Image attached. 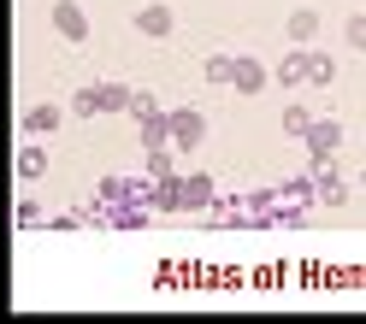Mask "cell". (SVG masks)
<instances>
[{
    "mask_svg": "<svg viewBox=\"0 0 366 324\" xmlns=\"http://www.w3.org/2000/svg\"><path fill=\"white\" fill-rule=\"evenodd\" d=\"M302 148H307V166H331V159L342 153V124L337 118H313V130L302 136Z\"/></svg>",
    "mask_w": 366,
    "mask_h": 324,
    "instance_id": "cell-1",
    "label": "cell"
},
{
    "mask_svg": "<svg viewBox=\"0 0 366 324\" xmlns=\"http://www.w3.org/2000/svg\"><path fill=\"white\" fill-rule=\"evenodd\" d=\"M48 24L59 30V41H65V48H83V41H89V12L77 6V0H54Z\"/></svg>",
    "mask_w": 366,
    "mask_h": 324,
    "instance_id": "cell-2",
    "label": "cell"
},
{
    "mask_svg": "<svg viewBox=\"0 0 366 324\" xmlns=\"http://www.w3.org/2000/svg\"><path fill=\"white\" fill-rule=\"evenodd\" d=\"M307 77H313V48H290L278 65H272V83L284 88V95H295V88H307Z\"/></svg>",
    "mask_w": 366,
    "mask_h": 324,
    "instance_id": "cell-3",
    "label": "cell"
},
{
    "mask_svg": "<svg viewBox=\"0 0 366 324\" xmlns=\"http://www.w3.org/2000/svg\"><path fill=\"white\" fill-rule=\"evenodd\" d=\"M136 36H148V41H166L172 30H177V12L166 6V0H148V6H136Z\"/></svg>",
    "mask_w": 366,
    "mask_h": 324,
    "instance_id": "cell-4",
    "label": "cell"
},
{
    "mask_svg": "<svg viewBox=\"0 0 366 324\" xmlns=\"http://www.w3.org/2000/svg\"><path fill=\"white\" fill-rule=\"evenodd\" d=\"M201 142H207V118H201L195 106H177L172 112V148L177 153H195Z\"/></svg>",
    "mask_w": 366,
    "mask_h": 324,
    "instance_id": "cell-5",
    "label": "cell"
},
{
    "mask_svg": "<svg viewBox=\"0 0 366 324\" xmlns=\"http://www.w3.org/2000/svg\"><path fill=\"white\" fill-rule=\"evenodd\" d=\"M231 88H237V95H248V101L266 95V88H272V65H260L254 54H237V77H231Z\"/></svg>",
    "mask_w": 366,
    "mask_h": 324,
    "instance_id": "cell-6",
    "label": "cell"
},
{
    "mask_svg": "<svg viewBox=\"0 0 366 324\" xmlns=\"http://www.w3.org/2000/svg\"><path fill=\"white\" fill-rule=\"evenodd\" d=\"M65 118H71V106H59V101H36V106H24V136H54Z\"/></svg>",
    "mask_w": 366,
    "mask_h": 324,
    "instance_id": "cell-7",
    "label": "cell"
},
{
    "mask_svg": "<svg viewBox=\"0 0 366 324\" xmlns=\"http://www.w3.org/2000/svg\"><path fill=\"white\" fill-rule=\"evenodd\" d=\"M154 213H189V195H183V171H166V177H154Z\"/></svg>",
    "mask_w": 366,
    "mask_h": 324,
    "instance_id": "cell-8",
    "label": "cell"
},
{
    "mask_svg": "<svg viewBox=\"0 0 366 324\" xmlns=\"http://www.w3.org/2000/svg\"><path fill=\"white\" fill-rule=\"evenodd\" d=\"M183 195H189V213H213L219 206V183L207 171H183Z\"/></svg>",
    "mask_w": 366,
    "mask_h": 324,
    "instance_id": "cell-9",
    "label": "cell"
},
{
    "mask_svg": "<svg viewBox=\"0 0 366 324\" xmlns=\"http://www.w3.org/2000/svg\"><path fill=\"white\" fill-rule=\"evenodd\" d=\"M54 166H48V148H41V136H24V148H18V177L24 183H41Z\"/></svg>",
    "mask_w": 366,
    "mask_h": 324,
    "instance_id": "cell-10",
    "label": "cell"
},
{
    "mask_svg": "<svg viewBox=\"0 0 366 324\" xmlns=\"http://www.w3.org/2000/svg\"><path fill=\"white\" fill-rule=\"evenodd\" d=\"M284 36H290V48H313V36H319V6H295L284 18Z\"/></svg>",
    "mask_w": 366,
    "mask_h": 324,
    "instance_id": "cell-11",
    "label": "cell"
},
{
    "mask_svg": "<svg viewBox=\"0 0 366 324\" xmlns=\"http://www.w3.org/2000/svg\"><path fill=\"white\" fill-rule=\"evenodd\" d=\"M307 171L319 177V206H342V201H349V183H342L337 159H331V166H307Z\"/></svg>",
    "mask_w": 366,
    "mask_h": 324,
    "instance_id": "cell-12",
    "label": "cell"
},
{
    "mask_svg": "<svg viewBox=\"0 0 366 324\" xmlns=\"http://www.w3.org/2000/svg\"><path fill=\"white\" fill-rule=\"evenodd\" d=\"M278 130L290 136V142H302V136L313 130V106H302V101H290V106L278 112Z\"/></svg>",
    "mask_w": 366,
    "mask_h": 324,
    "instance_id": "cell-13",
    "label": "cell"
},
{
    "mask_svg": "<svg viewBox=\"0 0 366 324\" xmlns=\"http://www.w3.org/2000/svg\"><path fill=\"white\" fill-rule=\"evenodd\" d=\"M136 142H142V148H166V142H172V112L142 118V124H136Z\"/></svg>",
    "mask_w": 366,
    "mask_h": 324,
    "instance_id": "cell-14",
    "label": "cell"
},
{
    "mask_svg": "<svg viewBox=\"0 0 366 324\" xmlns=\"http://www.w3.org/2000/svg\"><path fill=\"white\" fill-rule=\"evenodd\" d=\"M95 201H101L107 213H112V206H124V201H136V183H130V177H101V189H95Z\"/></svg>",
    "mask_w": 366,
    "mask_h": 324,
    "instance_id": "cell-15",
    "label": "cell"
},
{
    "mask_svg": "<svg viewBox=\"0 0 366 324\" xmlns=\"http://www.w3.org/2000/svg\"><path fill=\"white\" fill-rule=\"evenodd\" d=\"M278 195L295 201V206H319V177H313V171H307V177H290V183H278Z\"/></svg>",
    "mask_w": 366,
    "mask_h": 324,
    "instance_id": "cell-16",
    "label": "cell"
},
{
    "mask_svg": "<svg viewBox=\"0 0 366 324\" xmlns=\"http://www.w3.org/2000/svg\"><path fill=\"white\" fill-rule=\"evenodd\" d=\"M101 112H107V101H101V83H89V88H77V95H71V118H101Z\"/></svg>",
    "mask_w": 366,
    "mask_h": 324,
    "instance_id": "cell-17",
    "label": "cell"
},
{
    "mask_svg": "<svg viewBox=\"0 0 366 324\" xmlns=\"http://www.w3.org/2000/svg\"><path fill=\"white\" fill-rule=\"evenodd\" d=\"M237 77V54H207L201 59V83H231Z\"/></svg>",
    "mask_w": 366,
    "mask_h": 324,
    "instance_id": "cell-18",
    "label": "cell"
},
{
    "mask_svg": "<svg viewBox=\"0 0 366 324\" xmlns=\"http://www.w3.org/2000/svg\"><path fill=\"white\" fill-rule=\"evenodd\" d=\"M213 224H224V230H242V224H248V230H254L248 201H219V206H213Z\"/></svg>",
    "mask_w": 366,
    "mask_h": 324,
    "instance_id": "cell-19",
    "label": "cell"
},
{
    "mask_svg": "<svg viewBox=\"0 0 366 324\" xmlns=\"http://www.w3.org/2000/svg\"><path fill=\"white\" fill-rule=\"evenodd\" d=\"M142 171H148V177L177 171V148H172V142H166V148H142Z\"/></svg>",
    "mask_w": 366,
    "mask_h": 324,
    "instance_id": "cell-20",
    "label": "cell"
},
{
    "mask_svg": "<svg viewBox=\"0 0 366 324\" xmlns=\"http://www.w3.org/2000/svg\"><path fill=\"white\" fill-rule=\"evenodd\" d=\"M342 48H355V54H366V6H360L355 18H342Z\"/></svg>",
    "mask_w": 366,
    "mask_h": 324,
    "instance_id": "cell-21",
    "label": "cell"
},
{
    "mask_svg": "<svg viewBox=\"0 0 366 324\" xmlns=\"http://www.w3.org/2000/svg\"><path fill=\"white\" fill-rule=\"evenodd\" d=\"M331 83H337V59L313 48V77H307V88H331Z\"/></svg>",
    "mask_w": 366,
    "mask_h": 324,
    "instance_id": "cell-22",
    "label": "cell"
},
{
    "mask_svg": "<svg viewBox=\"0 0 366 324\" xmlns=\"http://www.w3.org/2000/svg\"><path fill=\"white\" fill-rule=\"evenodd\" d=\"M130 95H136V88H124V83H101V101H107V112H130Z\"/></svg>",
    "mask_w": 366,
    "mask_h": 324,
    "instance_id": "cell-23",
    "label": "cell"
},
{
    "mask_svg": "<svg viewBox=\"0 0 366 324\" xmlns=\"http://www.w3.org/2000/svg\"><path fill=\"white\" fill-rule=\"evenodd\" d=\"M12 224H18V230H36V224H48V218H41V206H36L30 195H24V201L12 206Z\"/></svg>",
    "mask_w": 366,
    "mask_h": 324,
    "instance_id": "cell-24",
    "label": "cell"
},
{
    "mask_svg": "<svg viewBox=\"0 0 366 324\" xmlns=\"http://www.w3.org/2000/svg\"><path fill=\"white\" fill-rule=\"evenodd\" d=\"M154 112H166V106H159L154 95H142V88H136V95H130V118L142 124V118H154Z\"/></svg>",
    "mask_w": 366,
    "mask_h": 324,
    "instance_id": "cell-25",
    "label": "cell"
},
{
    "mask_svg": "<svg viewBox=\"0 0 366 324\" xmlns=\"http://www.w3.org/2000/svg\"><path fill=\"white\" fill-rule=\"evenodd\" d=\"M360 183H366V177H360Z\"/></svg>",
    "mask_w": 366,
    "mask_h": 324,
    "instance_id": "cell-26",
    "label": "cell"
}]
</instances>
